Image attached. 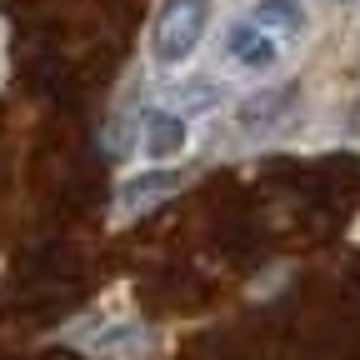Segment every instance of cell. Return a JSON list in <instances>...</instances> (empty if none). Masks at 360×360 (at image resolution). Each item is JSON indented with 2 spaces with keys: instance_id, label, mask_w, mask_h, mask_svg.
<instances>
[{
  "instance_id": "6",
  "label": "cell",
  "mask_w": 360,
  "mask_h": 360,
  "mask_svg": "<svg viewBox=\"0 0 360 360\" xmlns=\"http://www.w3.org/2000/svg\"><path fill=\"white\" fill-rule=\"evenodd\" d=\"M165 191H175V175H170V170H146V175L125 180L120 205H125V210H141L146 200H155V195H165Z\"/></svg>"
},
{
  "instance_id": "5",
  "label": "cell",
  "mask_w": 360,
  "mask_h": 360,
  "mask_svg": "<svg viewBox=\"0 0 360 360\" xmlns=\"http://www.w3.org/2000/svg\"><path fill=\"white\" fill-rule=\"evenodd\" d=\"M90 355H101V360H135V355H146V335L135 321H120L115 330L96 335V340H85Z\"/></svg>"
},
{
  "instance_id": "3",
  "label": "cell",
  "mask_w": 360,
  "mask_h": 360,
  "mask_svg": "<svg viewBox=\"0 0 360 360\" xmlns=\"http://www.w3.org/2000/svg\"><path fill=\"white\" fill-rule=\"evenodd\" d=\"M191 146V120L180 110H165V105H150L146 120H141V155L150 165H165L175 155H186Z\"/></svg>"
},
{
  "instance_id": "8",
  "label": "cell",
  "mask_w": 360,
  "mask_h": 360,
  "mask_svg": "<svg viewBox=\"0 0 360 360\" xmlns=\"http://www.w3.org/2000/svg\"><path fill=\"white\" fill-rule=\"evenodd\" d=\"M335 6H345V0H335Z\"/></svg>"
},
{
  "instance_id": "2",
  "label": "cell",
  "mask_w": 360,
  "mask_h": 360,
  "mask_svg": "<svg viewBox=\"0 0 360 360\" xmlns=\"http://www.w3.org/2000/svg\"><path fill=\"white\" fill-rule=\"evenodd\" d=\"M225 60H231L240 75H270L281 65V40L270 35L260 20H236L231 30H225Z\"/></svg>"
},
{
  "instance_id": "7",
  "label": "cell",
  "mask_w": 360,
  "mask_h": 360,
  "mask_svg": "<svg viewBox=\"0 0 360 360\" xmlns=\"http://www.w3.org/2000/svg\"><path fill=\"white\" fill-rule=\"evenodd\" d=\"M285 105H290V96H285V90H270V96H255V101H245V110H240V125H245V130H265V125L276 120Z\"/></svg>"
},
{
  "instance_id": "4",
  "label": "cell",
  "mask_w": 360,
  "mask_h": 360,
  "mask_svg": "<svg viewBox=\"0 0 360 360\" xmlns=\"http://www.w3.org/2000/svg\"><path fill=\"white\" fill-rule=\"evenodd\" d=\"M250 20H260L276 40H281V35H285V40H295V35H305V25H310V15H305L300 0H255Z\"/></svg>"
},
{
  "instance_id": "1",
  "label": "cell",
  "mask_w": 360,
  "mask_h": 360,
  "mask_svg": "<svg viewBox=\"0 0 360 360\" xmlns=\"http://www.w3.org/2000/svg\"><path fill=\"white\" fill-rule=\"evenodd\" d=\"M210 6L215 0H165L155 11V25H150V60L165 65V70L186 65L200 51V40H205Z\"/></svg>"
}]
</instances>
